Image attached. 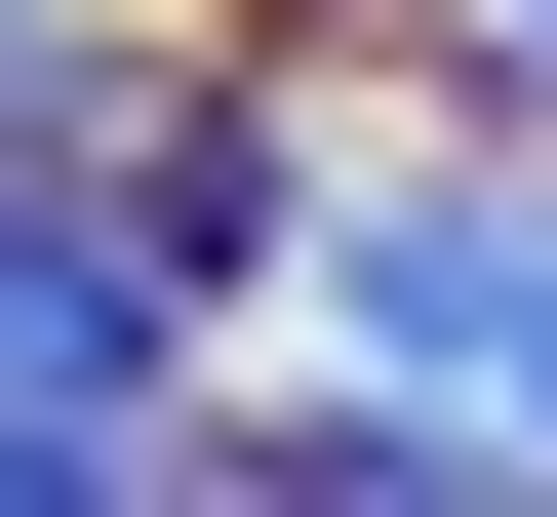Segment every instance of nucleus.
Here are the masks:
<instances>
[{
  "instance_id": "f257e3e1",
  "label": "nucleus",
  "mask_w": 557,
  "mask_h": 517,
  "mask_svg": "<svg viewBox=\"0 0 557 517\" xmlns=\"http://www.w3.org/2000/svg\"><path fill=\"white\" fill-rule=\"evenodd\" d=\"M319 279V478H557V199H278Z\"/></svg>"
},
{
  "instance_id": "f03ea898",
  "label": "nucleus",
  "mask_w": 557,
  "mask_h": 517,
  "mask_svg": "<svg viewBox=\"0 0 557 517\" xmlns=\"http://www.w3.org/2000/svg\"><path fill=\"white\" fill-rule=\"evenodd\" d=\"M160 358H199V279H160V239L0 199V478H160Z\"/></svg>"
},
{
  "instance_id": "7ed1b4c3",
  "label": "nucleus",
  "mask_w": 557,
  "mask_h": 517,
  "mask_svg": "<svg viewBox=\"0 0 557 517\" xmlns=\"http://www.w3.org/2000/svg\"><path fill=\"white\" fill-rule=\"evenodd\" d=\"M518 40H557V0H518Z\"/></svg>"
}]
</instances>
